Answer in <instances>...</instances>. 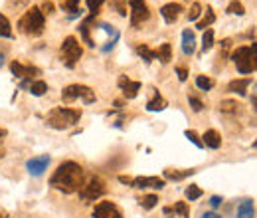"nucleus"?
<instances>
[{"mask_svg": "<svg viewBox=\"0 0 257 218\" xmlns=\"http://www.w3.org/2000/svg\"><path fill=\"white\" fill-rule=\"evenodd\" d=\"M62 52H64V60H66V66H68V68H73L75 62L81 58V54H83L79 42H77L73 36H68V38L64 40V44H62Z\"/></svg>", "mask_w": 257, "mask_h": 218, "instance_id": "obj_5", "label": "nucleus"}, {"mask_svg": "<svg viewBox=\"0 0 257 218\" xmlns=\"http://www.w3.org/2000/svg\"><path fill=\"white\" fill-rule=\"evenodd\" d=\"M234 62H235L239 74H251L253 72V68H251V48H239L234 54Z\"/></svg>", "mask_w": 257, "mask_h": 218, "instance_id": "obj_8", "label": "nucleus"}, {"mask_svg": "<svg viewBox=\"0 0 257 218\" xmlns=\"http://www.w3.org/2000/svg\"><path fill=\"white\" fill-rule=\"evenodd\" d=\"M117 8H119V12H121V16H127V12H125V4H121V2H117Z\"/></svg>", "mask_w": 257, "mask_h": 218, "instance_id": "obj_44", "label": "nucleus"}, {"mask_svg": "<svg viewBox=\"0 0 257 218\" xmlns=\"http://www.w3.org/2000/svg\"><path fill=\"white\" fill-rule=\"evenodd\" d=\"M194 171H174V169H166L164 171V177L170 179V181H182L186 177H190Z\"/></svg>", "mask_w": 257, "mask_h": 218, "instance_id": "obj_22", "label": "nucleus"}, {"mask_svg": "<svg viewBox=\"0 0 257 218\" xmlns=\"http://www.w3.org/2000/svg\"><path fill=\"white\" fill-rule=\"evenodd\" d=\"M249 83H251V80H247V78H243V80H234V82L228 83V91H232V93H239V95H245Z\"/></svg>", "mask_w": 257, "mask_h": 218, "instance_id": "obj_17", "label": "nucleus"}, {"mask_svg": "<svg viewBox=\"0 0 257 218\" xmlns=\"http://www.w3.org/2000/svg\"><path fill=\"white\" fill-rule=\"evenodd\" d=\"M119 183H123V185H133V179H131V177L121 175V177H119Z\"/></svg>", "mask_w": 257, "mask_h": 218, "instance_id": "obj_42", "label": "nucleus"}, {"mask_svg": "<svg viewBox=\"0 0 257 218\" xmlns=\"http://www.w3.org/2000/svg\"><path fill=\"white\" fill-rule=\"evenodd\" d=\"M46 91H47V83H46V82L38 80V82H32V83H30V93H32V95L40 97V95H44Z\"/></svg>", "mask_w": 257, "mask_h": 218, "instance_id": "obj_26", "label": "nucleus"}, {"mask_svg": "<svg viewBox=\"0 0 257 218\" xmlns=\"http://www.w3.org/2000/svg\"><path fill=\"white\" fill-rule=\"evenodd\" d=\"M202 218H222V216H220V214H216V212H206Z\"/></svg>", "mask_w": 257, "mask_h": 218, "instance_id": "obj_43", "label": "nucleus"}, {"mask_svg": "<svg viewBox=\"0 0 257 218\" xmlns=\"http://www.w3.org/2000/svg\"><path fill=\"white\" fill-rule=\"evenodd\" d=\"M164 107H166V99H164L161 93H157V95H154V97L146 103L148 111H161V109H164Z\"/></svg>", "mask_w": 257, "mask_h": 218, "instance_id": "obj_19", "label": "nucleus"}, {"mask_svg": "<svg viewBox=\"0 0 257 218\" xmlns=\"http://www.w3.org/2000/svg\"><path fill=\"white\" fill-rule=\"evenodd\" d=\"M200 196H202V189H200V187L190 185V187L186 189V198H188V200H196V198H200Z\"/></svg>", "mask_w": 257, "mask_h": 218, "instance_id": "obj_33", "label": "nucleus"}, {"mask_svg": "<svg viewBox=\"0 0 257 218\" xmlns=\"http://www.w3.org/2000/svg\"><path fill=\"white\" fill-rule=\"evenodd\" d=\"M166 183H164V179H161V177H137V179H133V187L135 189H163Z\"/></svg>", "mask_w": 257, "mask_h": 218, "instance_id": "obj_10", "label": "nucleus"}, {"mask_svg": "<svg viewBox=\"0 0 257 218\" xmlns=\"http://www.w3.org/2000/svg\"><path fill=\"white\" fill-rule=\"evenodd\" d=\"M239 103L237 101H232V99H226L220 103V109H222V113H237L239 111Z\"/></svg>", "mask_w": 257, "mask_h": 218, "instance_id": "obj_24", "label": "nucleus"}, {"mask_svg": "<svg viewBox=\"0 0 257 218\" xmlns=\"http://www.w3.org/2000/svg\"><path fill=\"white\" fill-rule=\"evenodd\" d=\"M228 14H237V16H243L245 14V8L241 2H237V0H232L230 6H228Z\"/></svg>", "mask_w": 257, "mask_h": 218, "instance_id": "obj_30", "label": "nucleus"}, {"mask_svg": "<svg viewBox=\"0 0 257 218\" xmlns=\"http://www.w3.org/2000/svg\"><path fill=\"white\" fill-rule=\"evenodd\" d=\"M214 46V32L212 30H206L204 32V38H202V50L204 52H210Z\"/></svg>", "mask_w": 257, "mask_h": 218, "instance_id": "obj_28", "label": "nucleus"}, {"mask_svg": "<svg viewBox=\"0 0 257 218\" xmlns=\"http://www.w3.org/2000/svg\"><path fill=\"white\" fill-rule=\"evenodd\" d=\"M2 64H4V56H2V54H0V68H2Z\"/></svg>", "mask_w": 257, "mask_h": 218, "instance_id": "obj_49", "label": "nucleus"}, {"mask_svg": "<svg viewBox=\"0 0 257 218\" xmlns=\"http://www.w3.org/2000/svg\"><path fill=\"white\" fill-rule=\"evenodd\" d=\"M202 14V6L198 4V2H194L192 4V8H190V12H188V20L190 22H194V20H198V16Z\"/></svg>", "mask_w": 257, "mask_h": 218, "instance_id": "obj_34", "label": "nucleus"}, {"mask_svg": "<svg viewBox=\"0 0 257 218\" xmlns=\"http://www.w3.org/2000/svg\"><path fill=\"white\" fill-rule=\"evenodd\" d=\"M77 97H81L85 103H93L95 101V91L91 89V87H87V85H81V83H73V85H68L64 91H62V99L64 101H73V99H77Z\"/></svg>", "mask_w": 257, "mask_h": 218, "instance_id": "obj_4", "label": "nucleus"}, {"mask_svg": "<svg viewBox=\"0 0 257 218\" xmlns=\"http://www.w3.org/2000/svg\"><path fill=\"white\" fill-rule=\"evenodd\" d=\"M81 117L79 109H70V107H56L47 113V125L54 129H68L75 125Z\"/></svg>", "mask_w": 257, "mask_h": 218, "instance_id": "obj_2", "label": "nucleus"}, {"mask_svg": "<svg viewBox=\"0 0 257 218\" xmlns=\"http://www.w3.org/2000/svg\"><path fill=\"white\" fill-rule=\"evenodd\" d=\"M137 52H139V56H142L144 62L157 60V50H150L146 44H139V46H137Z\"/></svg>", "mask_w": 257, "mask_h": 218, "instance_id": "obj_21", "label": "nucleus"}, {"mask_svg": "<svg viewBox=\"0 0 257 218\" xmlns=\"http://www.w3.org/2000/svg\"><path fill=\"white\" fill-rule=\"evenodd\" d=\"M164 214H166V216H172V214H174V208H172V206H166V208H164Z\"/></svg>", "mask_w": 257, "mask_h": 218, "instance_id": "obj_45", "label": "nucleus"}, {"mask_svg": "<svg viewBox=\"0 0 257 218\" xmlns=\"http://www.w3.org/2000/svg\"><path fill=\"white\" fill-rule=\"evenodd\" d=\"M180 12H182V6H180V4H174V2L164 4V6L161 8V14H163L164 22H168V24L176 22V20H178V16H180Z\"/></svg>", "mask_w": 257, "mask_h": 218, "instance_id": "obj_14", "label": "nucleus"}, {"mask_svg": "<svg viewBox=\"0 0 257 218\" xmlns=\"http://www.w3.org/2000/svg\"><path fill=\"white\" fill-rule=\"evenodd\" d=\"M157 58L163 64H168L172 60V46L170 44H161V48L157 50Z\"/></svg>", "mask_w": 257, "mask_h": 218, "instance_id": "obj_20", "label": "nucleus"}, {"mask_svg": "<svg viewBox=\"0 0 257 218\" xmlns=\"http://www.w3.org/2000/svg\"><path fill=\"white\" fill-rule=\"evenodd\" d=\"M62 8H64V12L75 14V12H79V0H64Z\"/></svg>", "mask_w": 257, "mask_h": 218, "instance_id": "obj_29", "label": "nucleus"}, {"mask_svg": "<svg viewBox=\"0 0 257 218\" xmlns=\"http://www.w3.org/2000/svg\"><path fill=\"white\" fill-rule=\"evenodd\" d=\"M40 10H42L44 14H51V12H54V4H51V2H44Z\"/></svg>", "mask_w": 257, "mask_h": 218, "instance_id": "obj_40", "label": "nucleus"}, {"mask_svg": "<svg viewBox=\"0 0 257 218\" xmlns=\"http://www.w3.org/2000/svg\"><path fill=\"white\" fill-rule=\"evenodd\" d=\"M144 0H129V6H135V4H142Z\"/></svg>", "mask_w": 257, "mask_h": 218, "instance_id": "obj_46", "label": "nucleus"}, {"mask_svg": "<svg viewBox=\"0 0 257 218\" xmlns=\"http://www.w3.org/2000/svg\"><path fill=\"white\" fill-rule=\"evenodd\" d=\"M251 105H253V109L257 111V97H251Z\"/></svg>", "mask_w": 257, "mask_h": 218, "instance_id": "obj_47", "label": "nucleus"}, {"mask_svg": "<svg viewBox=\"0 0 257 218\" xmlns=\"http://www.w3.org/2000/svg\"><path fill=\"white\" fill-rule=\"evenodd\" d=\"M188 101H190V107L194 109V111H202V109H204V105H202V101L198 97H188Z\"/></svg>", "mask_w": 257, "mask_h": 218, "instance_id": "obj_37", "label": "nucleus"}, {"mask_svg": "<svg viewBox=\"0 0 257 218\" xmlns=\"http://www.w3.org/2000/svg\"><path fill=\"white\" fill-rule=\"evenodd\" d=\"M131 24L133 26H139V24H142L144 20H148V16H150V10L146 8V4L142 2V4H135V6H131Z\"/></svg>", "mask_w": 257, "mask_h": 218, "instance_id": "obj_13", "label": "nucleus"}, {"mask_svg": "<svg viewBox=\"0 0 257 218\" xmlns=\"http://www.w3.org/2000/svg\"><path fill=\"white\" fill-rule=\"evenodd\" d=\"M49 185L58 191H62V192H66V194L77 192L83 187V169L75 161H66L56 169V173L51 175Z\"/></svg>", "mask_w": 257, "mask_h": 218, "instance_id": "obj_1", "label": "nucleus"}, {"mask_svg": "<svg viewBox=\"0 0 257 218\" xmlns=\"http://www.w3.org/2000/svg\"><path fill=\"white\" fill-rule=\"evenodd\" d=\"M157 202H159V196H157V194H146V196L140 200V204H142L144 210L154 208V206H157Z\"/></svg>", "mask_w": 257, "mask_h": 218, "instance_id": "obj_31", "label": "nucleus"}, {"mask_svg": "<svg viewBox=\"0 0 257 218\" xmlns=\"http://www.w3.org/2000/svg\"><path fill=\"white\" fill-rule=\"evenodd\" d=\"M10 70H12V74H14L16 78H22V80H30L32 76H38V74H40L38 68H34V66H24V64H20V62H12V64H10Z\"/></svg>", "mask_w": 257, "mask_h": 218, "instance_id": "obj_11", "label": "nucleus"}, {"mask_svg": "<svg viewBox=\"0 0 257 218\" xmlns=\"http://www.w3.org/2000/svg\"><path fill=\"white\" fill-rule=\"evenodd\" d=\"M176 74H178V80H180V82H186V80H188V70H186L184 66H178V68H176Z\"/></svg>", "mask_w": 257, "mask_h": 218, "instance_id": "obj_39", "label": "nucleus"}, {"mask_svg": "<svg viewBox=\"0 0 257 218\" xmlns=\"http://www.w3.org/2000/svg\"><path fill=\"white\" fill-rule=\"evenodd\" d=\"M47 165H49V157L47 155H40V157H34V159H30L26 163V169H28L30 175L40 177V175H44V171L47 169Z\"/></svg>", "mask_w": 257, "mask_h": 218, "instance_id": "obj_9", "label": "nucleus"}, {"mask_svg": "<svg viewBox=\"0 0 257 218\" xmlns=\"http://www.w3.org/2000/svg\"><path fill=\"white\" fill-rule=\"evenodd\" d=\"M194 50H196V38H194V32L184 30V32H182V52L186 54V56H192Z\"/></svg>", "mask_w": 257, "mask_h": 218, "instance_id": "obj_16", "label": "nucleus"}, {"mask_svg": "<svg viewBox=\"0 0 257 218\" xmlns=\"http://www.w3.org/2000/svg\"><path fill=\"white\" fill-rule=\"evenodd\" d=\"M4 137H6V131H4V129H0V141H2Z\"/></svg>", "mask_w": 257, "mask_h": 218, "instance_id": "obj_48", "label": "nucleus"}, {"mask_svg": "<svg viewBox=\"0 0 257 218\" xmlns=\"http://www.w3.org/2000/svg\"><path fill=\"white\" fill-rule=\"evenodd\" d=\"M85 2H87V6H89V10H91V12H99L101 4L105 2V0H85Z\"/></svg>", "mask_w": 257, "mask_h": 218, "instance_id": "obj_36", "label": "nucleus"}, {"mask_svg": "<svg viewBox=\"0 0 257 218\" xmlns=\"http://www.w3.org/2000/svg\"><path fill=\"white\" fill-rule=\"evenodd\" d=\"M210 204H212L214 208H218V206L222 204V196H212V198H210Z\"/></svg>", "mask_w": 257, "mask_h": 218, "instance_id": "obj_41", "label": "nucleus"}, {"mask_svg": "<svg viewBox=\"0 0 257 218\" xmlns=\"http://www.w3.org/2000/svg\"><path fill=\"white\" fill-rule=\"evenodd\" d=\"M255 149H257V143H255Z\"/></svg>", "mask_w": 257, "mask_h": 218, "instance_id": "obj_51", "label": "nucleus"}, {"mask_svg": "<svg viewBox=\"0 0 257 218\" xmlns=\"http://www.w3.org/2000/svg\"><path fill=\"white\" fill-rule=\"evenodd\" d=\"M44 24H46L44 22V12L34 6L20 18L18 28H20V32H24L28 36H40L44 32Z\"/></svg>", "mask_w": 257, "mask_h": 218, "instance_id": "obj_3", "label": "nucleus"}, {"mask_svg": "<svg viewBox=\"0 0 257 218\" xmlns=\"http://www.w3.org/2000/svg\"><path fill=\"white\" fill-rule=\"evenodd\" d=\"M196 85H198V89H202V91H210V89L214 87V80L208 78V76H198V78H196Z\"/></svg>", "mask_w": 257, "mask_h": 218, "instance_id": "obj_25", "label": "nucleus"}, {"mask_svg": "<svg viewBox=\"0 0 257 218\" xmlns=\"http://www.w3.org/2000/svg\"><path fill=\"white\" fill-rule=\"evenodd\" d=\"M101 194H105V183H103L99 177H93L87 181V185H83L79 189V196L83 200H95L99 198Z\"/></svg>", "mask_w": 257, "mask_h": 218, "instance_id": "obj_6", "label": "nucleus"}, {"mask_svg": "<svg viewBox=\"0 0 257 218\" xmlns=\"http://www.w3.org/2000/svg\"><path fill=\"white\" fill-rule=\"evenodd\" d=\"M186 137H188V139H190V141H192V143H194L196 147H200V149L204 147V143H202V139L198 137V133H196V131H192V129H188V131H186Z\"/></svg>", "mask_w": 257, "mask_h": 218, "instance_id": "obj_35", "label": "nucleus"}, {"mask_svg": "<svg viewBox=\"0 0 257 218\" xmlns=\"http://www.w3.org/2000/svg\"><path fill=\"white\" fill-rule=\"evenodd\" d=\"M214 20H216V14H214L212 8H208V10H206V14H204V18L198 22V30H206L210 24H214Z\"/></svg>", "mask_w": 257, "mask_h": 218, "instance_id": "obj_23", "label": "nucleus"}, {"mask_svg": "<svg viewBox=\"0 0 257 218\" xmlns=\"http://www.w3.org/2000/svg\"><path fill=\"white\" fill-rule=\"evenodd\" d=\"M0 38H12V28L4 14H0Z\"/></svg>", "mask_w": 257, "mask_h": 218, "instance_id": "obj_27", "label": "nucleus"}, {"mask_svg": "<svg viewBox=\"0 0 257 218\" xmlns=\"http://www.w3.org/2000/svg\"><path fill=\"white\" fill-rule=\"evenodd\" d=\"M93 218H123L121 210L117 208V204L109 202V200H103L99 204H95L93 208Z\"/></svg>", "mask_w": 257, "mask_h": 218, "instance_id": "obj_7", "label": "nucleus"}, {"mask_svg": "<svg viewBox=\"0 0 257 218\" xmlns=\"http://www.w3.org/2000/svg\"><path fill=\"white\" fill-rule=\"evenodd\" d=\"M172 208H174V214H178L180 218H190V210L186 202H176Z\"/></svg>", "mask_w": 257, "mask_h": 218, "instance_id": "obj_32", "label": "nucleus"}, {"mask_svg": "<svg viewBox=\"0 0 257 218\" xmlns=\"http://www.w3.org/2000/svg\"><path fill=\"white\" fill-rule=\"evenodd\" d=\"M251 68H253V72L257 70V44L251 46Z\"/></svg>", "mask_w": 257, "mask_h": 218, "instance_id": "obj_38", "label": "nucleus"}, {"mask_svg": "<svg viewBox=\"0 0 257 218\" xmlns=\"http://www.w3.org/2000/svg\"><path fill=\"white\" fill-rule=\"evenodd\" d=\"M119 87L123 89V95L127 99H133V97H137V93L140 89V83L139 82H131L127 76H121L119 78Z\"/></svg>", "mask_w": 257, "mask_h": 218, "instance_id": "obj_12", "label": "nucleus"}, {"mask_svg": "<svg viewBox=\"0 0 257 218\" xmlns=\"http://www.w3.org/2000/svg\"><path fill=\"white\" fill-rule=\"evenodd\" d=\"M204 141V145L206 147H210V149H220L222 147V137H220V133L216 131V129H208L204 133V137H202Z\"/></svg>", "mask_w": 257, "mask_h": 218, "instance_id": "obj_15", "label": "nucleus"}, {"mask_svg": "<svg viewBox=\"0 0 257 218\" xmlns=\"http://www.w3.org/2000/svg\"><path fill=\"white\" fill-rule=\"evenodd\" d=\"M255 216V208H253V200H243L237 206V218H253Z\"/></svg>", "mask_w": 257, "mask_h": 218, "instance_id": "obj_18", "label": "nucleus"}, {"mask_svg": "<svg viewBox=\"0 0 257 218\" xmlns=\"http://www.w3.org/2000/svg\"><path fill=\"white\" fill-rule=\"evenodd\" d=\"M0 218H6V216H4V214H0Z\"/></svg>", "mask_w": 257, "mask_h": 218, "instance_id": "obj_50", "label": "nucleus"}]
</instances>
